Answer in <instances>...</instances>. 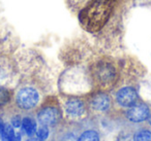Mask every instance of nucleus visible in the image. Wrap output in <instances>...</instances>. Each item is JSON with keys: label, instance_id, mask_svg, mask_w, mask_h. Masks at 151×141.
<instances>
[{"label": "nucleus", "instance_id": "nucleus-1", "mask_svg": "<svg viewBox=\"0 0 151 141\" xmlns=\"http://www.w3.org/2000/svg\"><path fill=\"white\" fill-rule=\"evenodd\" d=\"M120 0H91L78 14L82 29L91 34H99L110 23L117 11Z\"/></svg>", "mask_w": 151, "mask_h": 141}, {"label": "nucleus", "instance_id": "nucleus-2", "mask_svg": "<svg viewBox=\"0 0 151 141\" xmlns=\"http://www.w3.org/2000/svg\"><path fill=\"white\" fill-rule=\"evenodd\" d=\"M59 89L65 96H82L93 91L89 68L75 65L65 70L59 79Z\"/></svg>", "mask_w": 151, "mask_h": 141}, {"label": "nucleus", "instance_id": "nucleus-3", "mask_svg": "<svg viewBox=\"0 0 151 141\" xmlns=\"http://www.w3.org/2000/svg\"><path fill=\"white\" fill-rule=\"evenodd\" d=\"M94 91H108L117 85L119 69L115 61L109 57H101L89 66Z\"/></svg>", "mask_w": 151, "mask_h": 141}, {"label": "nucleus", "instance_id": "nucleus-4", "mask_svg": "<svg viewBox=\"0 0 151 141\" xmlns=\"http://www.w3.org/2000/svg\"><path fill=\"white\" fill-rule=\"evenodd\" d=\"M63 118L62 107L56 97H47L36 111V120L42 126L55 127Z\"/></svg>", "mask_w": 151, "mask_h": 141}, {"label": "nucleus", "instance_id": "nucleus-5", "mask_svg": "<svg viewBox=\"0 0 151 141\" xmlns=\"http://www.w3.org/2000/svg\"><path fill=\"white\" fill-rule=\"evenodd\" d=\"M14 102L16 107L21 110H33L42 104V94L34 85H23L14 94Z\"/></svg>", "mask_w": 151, "mask_h": 141}, {"label": "nucleus", "instance_id": "nucleus-6", "mask_svg": "<svg viewBox=\"0 0 151 141\" xmlns=\"http://www.w3.org/2000/svg\"><path fill=\"white\" fill-rule=\"evenodd\" d=\"M61 107L65 116L70 120H82L89 110L87 102L81 96H64Z\"/></svg>", "mask_w": 151, "mask_h": 141}, {"label": "nucleus", "instance_id": "nucleus-7", "mask_svg": "<svg viewBox=\"0 0 151 141\" xmlns=\"http://www.w3.org/2000/svg\"><path fill=\"white\" fill-rule=\"evenodd\" d=\"M18 64L12 57L0 55V85L9 88L18 80Z\"/></svg>", "mask_w": 151, "mask_h": 141}, {"label": "nucleus", "instance_id": "nucleus-8", "mask_svg": "<svg viewBox=\"0 0 151 141\" xmlns=\"http://www.w3.org/2000/svg\"><path fill=\"white\" fill-rule=\"evenodd\" d=\"M112 98L106 91H95L87 101L88 109L97 113L108 112L112 107Z\"/></svg>", "mask_w": 151, "mask_h": 141}, {"label": "nucleus", "instance_id": "nucleus-9", "mask_svg": "<svg viewBox=\"0 0 151 141\" xmlns=\"http://www.w3.org/2000/svg\"><path fill=\"white\" fill-rule=\"evenodd\" d=\"M114 100L116 105L127 109L139 101L138 90L132 85H123L117 90L114 96Z\"/></svg>", "mask_w": 151, "mask_h": 141}, {"label": "nucleus", "instance_id": "nucleus-10", "mask_svg": "<svg viewBox=\"0 0 151 141\" xmlns=\"http://www.w3.org/2000/svg\"><path fill=\"white\" fill-rule=\"evenodd\" d=\"M151 113L150 106L145 102H137L132 107L127 108L125 111V118L132 124H141L148 120Z\"/></svg>", "mask_w": 151, "mask_h": 141}, {"label": "nucleus", "instance_id": "nucleus-11", "mask_svg": "<svg viewBox=\"0 0 151 141\" xmlns=\"http://www.w3.org/2000/svg\"><path fill=\"white\" fill-rule=\"evenodd\" d=\"M22 129L25 132V134L27 136L31 137L33 136L36 133L37 130V124H36V120H34L31 116H24L22 118Z\"/></svg>", "mask_w": 151, "mask_h": 141}, {"label": "nucleus", "instance_id": "nucleus-12", "mask_svg": "<svg viewBox=\"0 0 151 141\" xmlns=\"http://www.w3.org/2000/svg\"><path fill=\"white\" fill-rule=\"evenodd\" d=\"M77 141H101V135L95 129H88L79 135Z\"/></svg>", "mask_w": 151, "mask_h": 141}, {"label": "nucleus", "instance_id": "nucleus-13", "mask_svg": "<svg viewBox=\"0 0 151 141\" xmlns=\"http://www.w3.org/2000/svg\"><path fill=\"white\" fill-rule=\"evenodd\" d=\"M13 99V91L9 90V88L0 85V107H4V106L9 105Z\"/></svg>", "mask_w": 151, "mask_h": 141}, {"label": "nucleus", "instance_id": "nucleus-14", "mask_svg": "<svg viewBox=\"0 0 151 141\" xmlns=\"http://www.w3.org/2000/svg\"><path fill=\"white\" fill-rule=\"evenodd\" d=\"M134 141H151V129L139 128L132 135Z\"/></svg>", "mask_w": 151, "mask_h": 141}, {"label": "nucleus", "instance_id": "nucleus-15", "mask_svg": "<svg viewBox=\"0 0 151 141\" xmlns=\"http://www.w3.org/2000/svg\"><path fill=\"white\" fill-rule=\"evenodd\" d=\"M90 1L91 0H66L67 5H68V7L70 9V11L76 13L77 15H78Z\"/></svg>", "mask_w": 151, "mask_h": 141}, {"label": "nucleus", "instance_id": "nucleus-16", "mask_svg": "<svg viewBox=\"0 0 151 141\" xmlns=\"http://www.w3.org/2000/svg\"><path fill=\"white\" fill-rule=\"evenodd\" d=\"M16 133L14 130V127L9 124H4V128L2 131V135H1V140L2 141H13L14 137H15Z\"/></svg>", "mask_w": 151, "mask_h": 141}, {"label": "nucleus", "instance_id": "nucleus-17", "mask_svg": "<svg viewBox=\"0 0 151 141\" xmlns=\"http://www.w3.org/2000/svg\"><path fill=\"white\" fill-rule=\"evenodd\" d=\"M36 136H37V138L42 139V140H46V139H48L49 135H50V130H49V127L47 126H42V125H40V127L37 128V130H36Z\"/></svg>", "mask_w": 151, "mask_h": 141}, {"label": "nucleus", "instance_id": "nucleus-18", "mask_svg": "<svg viewBox=\"0 0 151 141\" xmlns=\"http://www.w3.org/2000/svg\"><path fill=\"white\" fill-rule=\"evenodd\" d=\"M22 118H21V115L15 114V115H13L11 118V125L14 128H20L22 126Z\"/></svg>", "mask_w": 151, "mask_h": 141}, {"label": "nucleus", "instance_id": "nucleus-19", "mask_svg": "<svg viewBox=\"0 0 151 141\" xmlns=\"http://www.w3.org/2000/svg\"><path fill=\"white\" fill-rule=\"evenodd\" d=\"M4 124L3 120L0 118V139H1V135H2V131H3V128H4Z\"/></svg>", "mask_w": 151, "mask_h": 141}, {"label": "nucleus", "instance_id": "nucleus-20", "mask_svg": "<svg viewBox=\"0 0 151 141\" xmlns=\"http://www.w3.org/2000/svg\"><path fill=\"white\" fill-rule=\"evenodd\" d=\"M13 141H21V134L20 133H16Z\"/></svg>", "mask_w": 151, "mask_h": 141}, {"label": "nucleus", "instance_id": "nucleus-21", "mask_svg": "<svg viewBox=\"0 0 151 141\" xmlns=\"http://www.w3.org/2000/svg\"><path fill=\"white\" fill-rule=\"evenodd\" d=\"M26 141H44V140H42V139H40V138H29Z\"/></svg>", "mask_w": 151, "mask_h": 141}, {"label": "nucleus", "instance_id": "nucleus-22", "mask_svg": "<svg viewBox=\"0 0 151 141\" xmlns=\"http://www.w3.org/2000/svg\"><path fill=\"white\" fill-rule=\"evenodd\" d=\"M148 122H149V125L151 126V113H150V116H149V118H148Z\"/></svg>", "mask_w": 151, "mask_h": 141}, {"label": "nucleus", "instance_id": "nucleus-23", "mask_svg": "<svg viewBox=\"0 0 151 141\" xmlns=\"http://www.w3.org/2000/svg\"><path fill=\"white\" fill-rule=\"evenodd\" d=\"M119 141H124V140H119Z\"/></svg>", "mask_w": 151, "mask_h": 141}]
</instances>
